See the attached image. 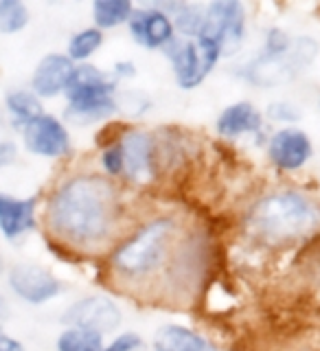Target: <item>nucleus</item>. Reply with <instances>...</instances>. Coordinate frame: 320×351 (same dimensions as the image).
Instances as JSON below:
<instances>
[{"mask_svg": "<svg viewBox=\"0 0 320 351\" xmlns=\"http://www.w3.org/2000/svg\"><path fill=\"white\" fill-rule=\"evenodd\" d=\"M125 202L116 180L86 171L58 184L47 204V226L66 248L110 250L123 237Z\"/></svg>", "mask_w": 320, "mask_h": 351, "instance_id": "obj_1", "label": "nucleus"}, {"mask_svg": "<svg viewBox=\"0 0 320 351\" xmlns=\"http://www.w3.org/2000/svg\"><path fill=\"white\" fill-rule=\"evenodd\" d=\"M180 219L171 213L153 215L123 233L108 252L112 279L127 290H145L147 283L173 281L180 252Z\"/></svg>", "mask_w": 320, "mask_h": 351, "instance_id": "obj_2", "label": "nucleus"}, {"mask_svg": "<svg viewBox=\"0 0 320 351\" xmlns=\"http://www.w3.org/2000/svg\"><path fill=\"white\" fill-rule=\"evenodd\" d=\"M241 228L259 246H299L320 235V202L299 189L270 191L246 208Z\"/></svg>", "mask_w": 320, "mask_h": 351, "instance_id": "obj_3", "label": "nucleus"}, {"mask_svg": "<svg viewBox=\"0 0 320 351\" xmlns=\"http://www.w3.org/2000/svg\"><path fill=\"white\" fill-rule=\"evenodd\" d=\"M119 82L110 73L99 71L90 64H77L75 75L66 88V117L79 123H93V121L108 119L116 112V93Z\"/></svg>", "mask_w": 320, "mask_h": 351, "instance_id": "obj_4", "label": "nucleus"}, {"mask_svg": "<svg viewBox=\"0 0 320 351\" xmlns=\"http://www.w3.org/2000/svg\"><path fill=\"white\" fill-rule=\"evenodd\" d=\"M162 53L171 62L175 84L182 90H193V88L200 86L213 73L217 62L222 60V49L213 40L202 36H197L195 40H184L175 36L162 49Z\"/></svg>", "mask_w": 320, "mask_h": 351, "instance_id": "obj_5", "label": "nucleus"}, {"mask_svg": "<svg viewBox=\"0 0 320 351\" xmlns=\"http://www.w3.org/2000/svg\"><path fill=\"white\" fill-rule=\"evenodd\" d=\"M318 44L310 38H299L292 42L290 51L281 55H259L246 66V80L257 86H277L292 82L305 66L316 58Z\"/></svg>", "mask_w": 320, "mask_h": 351, "instance_id": "obj_6", "label": "nucleus"}, {"mask_svg": "<svg viewBox=\"0 0 320 351\" xmlns=\"http://www.w3.org/2000/svg\"><path fill=\"white\" fill-rule=\"evenodd\" d=\"M123 152V180L134 186H149L158 180V141L153 134L138 128H127L119 134Z\"/></svg>", "mask_w": 320, "mask_h": 351, "instance_id": "obj_7", "label": "nucleus"}, {"mask_svg": "<svg viewBox=\"0 0 320 351\" xmlns=\"http://www.w3.org/2000/svg\"><path fill=\"white\" fill-rule=\"evenodd\" d=\"M200 36L213 40L222 55H233L246 38V7L239 0H215L206 5Z\"/></svg>", "mask_w": 320, "mask_h": 351, "instance_id": "obj_8", "label": "nucleus"}, {"mask_svg": "<svg viewBox=\"0 0 320 351\" xmlns=\"http://www.w3.org/2000/svg\"><path fill=\"white\" fill-rule=\"evenodd\" d=\"M121 321H123V314L108 296H84L64 314V323L69 327L88 329V332H97L101 336L114 332Z\"/></svg>", "mask_w": 320, "mask_h": 351, "instance_id": "obj_9", "label": "nucleus"}, {"mask_svg": "<svg viewBox=\"0 0 320 351\" xmlns=\"http://www.w3.org/2000/svg\"><path fill=\"white\" fill-rule=\"evenodd\" d=\"M25 147L44 158H62L71 152V134L66 125L53 114H40L22 128Z\"/></svg>", "mask_w": 320, "mask_h": 351, "instance_id": "obj_10", "label": "nucleus"}, {"mask_svg": "<svg viewBox=\"0 0 320 351\" xmlns=\"http://www.w3.org/2000/svg\"><path fill=\"white\" fill-rule=\"evenodd\" d=\"M314 156L312 138L303 130L285 125L268 138V158L281 171H299Z\"/></svg>", "mask_w": 320, "mask_h": 351, "instance_id": "obj_11", "label": "nucleus"}, {"mask_svg": "<svg viewBox=\"0 0 320 351\" xmlns=\"http://www.w3.org/2000/svg\"><path fill=\"white\" fill-rule=\"evenodd\" d=\"M9 288L31 305H42L62 292V281L36 263H18L9 270Z\"/></svg>", "mask_w": 320, "mask_h": 351, "instance_id": "obj_12", "label": "nucleus"}, {"mask_svg": "<svg viewBox=\"0 0 320 351\" xmlns=\"http://www.w3.org/2000/svg\"><path fill=\"white\" fill-rule=\"evenodd\" d=\"M130 36L145 49H164L175 38L171 18L156 5L134 7L127 20Z\"/></svg>", "mask_w": 320, "mask_h": 351, "instance_id": "obj_13", "label": "nucleus"}, {"mask_svg": "<svg viewBox=\"0 0 320 351\" xmlns=\"http://www.w3.org/2000/svg\"><path fill=\"white\" fill-rule=\"evenodd\" d=\"M75 66L77 64L62 53H51L42 58L31 77V93L40 99H53L66 93L75 75Z\"/></svg>", "mask_w": 320, "mask_h": 351, "instance_id": "obj_14", "label": "nucleus"}, {"mask_svg": "<svg viewBox=\"0 0 320 351\" xmlns=\"http://www.w3.org/2000/svg\"><path fill=\"white\" fill-rule=\"evenodd\" d=\"M263 128H266L263 114L255 108V104H250V101H237V104L226 106L215 121L217 134L226 141H237L248 134L261 136Z\"/></svg>", "mask_w": 320, "mask_h": 351, "instance_id": "obj_15", "label": "nucleus"}, {"mask_svg": "<svg viewBox=\"0 0 320 351\" xmlns=\"http://www.w3.org/2000/svg\"><path fill=\"white\" fill-rule=\"evenodd\" d=\"M36 228V197H11L0 193V233L18 239Z\"/></svg>", "mask_w": 320, "mask_h": 351, "instance_id": "obj_16", "label": "nucleus"}, {"mask_svg": "<svg viewBox=\"0 0 320 351\" xmlns=\"http://www.w3.org/2000/svg\"><path fill=\"white\" fill-rule=\"evenodd\" d=\"M156 347L162 351H217V347L208 338L175 323H169L158 329Z\"/></svg>", "mask_w": 320, "mask_h": 351, "instance_id": "obj_17", "label": "nucleus"}, {"mask_svg": "<svg viewBox=\"0 0 320 351\" xmlns=\"http://www.w3.org/2000/svg\"><path fill=\"white\" fill-rule=\"evenodd\" d=\"M162 9L173 22L175 33H180L184 40H195L202 33L204 27V7L202 5H191V3H164L156 5Z\"/></svg>", "mask_w": 320, "mask_h": 351, "instance_id": "obj_18", "label": "nucleus"}, {"mask_svg": "<svg viewBox=\"0 0 320 351\" xmlns=\"http://www.w3.org/2000/svg\"><path fill=\"white\" fill-rule=\"evenodd\" d=\"M134 11V5L130 0H97L93 5L95 27L99 31L116 29L121 25H127V20Z\"/></svg>", "mask_w": 320, "mask_h": 351, "instance_id": "obj_19", "label": "nucleus"}, {"mask_svg": "<svg viewBox=\"0 0 320 351\" xmlns=\"http://www.w3.org/2000/svg\"><path fill=\"white\" fill-rule=\"evenodd\" d=\"M101 44H103V31H99L97 27L82 29L71 38L66 58L73 64H86L99 49H101Z\"/></svg>", "mask_w": 320, "mask_h": 351, "instance_id": "obj_20", "label": "nucleus"}, {"mask_svg": "<svg viewBox=\"0 0 320 351\" xmlns=\"http://www.w3.org/2000/svg\"><path fill=\"white\" fill-rule=\"evenodd\" d=\"M5 104H7V110L11 112V117H14V121L22 128H25L29 121L44 114L40 97H36L31 90H22V88L20 90H11L7 95Z\"/></svg>", "mask_w": 320, "mask_h": 351, "instance_id": "obj_21", "label": "nucleus"}, {"mask_svg": "<svg viewBox=\"0 0 320 351\" xmlns=\"http://www.w3.org/2000/svg\"><path fill=\"white\" fill-rule=\"evenodd\" d=\"M103 336L88 329L66 327L58 338V351H103Z\"/></svg>", "mask_w": 320, "mask_h": 351, "instance_id": "obj_22", "label": "nucleus"}, {"mask_svg": "<svg viewBox=\"0 0 320 351\" xmlns=\"http://www.w3.org/2000/svg\"><path fill=\"white\" fill-rule=\"evenodd\" d=\"M29 25V9L20 0H0V33H16Z\"/></svg>", "mask_w": 320, "mask_h": 351, "instance_id": "obj_23", "label": "nucleus"}, {"mask_svg": "<svg viewBox=\"0 0 320 351\" xmlns=\"http://www.w3.org/2000/svg\"><path fill=\"white\" fill-rule=\"evenodd\" d=\"M101 169H103V176L112 180H123V152H121V143H119V136L114 141H110L108 145L103 147L101 152Z\"/></svg>", "mask_w": 320, "mask_h": 351, "instance_id": "obj_24", "label": "nucleus"}, {"mask_svg": "<svg viewBox=\"0 0 320 351\" xmlns=\"http://www.w3.org/2000/svg\"><path fill=\"white\" fill-rule=\"evenodd\" d=\"M292 38H290V33H285L283 29H270L266 33V42H263V55H281L285 51H290L292 47Z\"/></svg>", "mask_w": 320, "mask_h": 351, "instance_id": "obj_25", "label": "nucleus"}, {"mask_svg": "<svg viewBox=\"0 0 320 351\" xmlns=\"http://www.w3.org/2000/svg\"><path fill=\"white\" fill-rule=\"evenodd\" d=\"M268 117H270V121H277V123H294V121L301 119V112L296 110L294 104L274 101L268 106Z\"/></svg>", "mask_w": 320, "mask_h": 351, "instance_id": "obj_26", "label": "nucleus"}, {"mask_svg": "<svg viewBox=\"0 0 320 351\" xmlns=\"http://www.w3.org/2000/svg\"><path fill=\"white\" fill-rule=\"evenodd\" d=\"M140 347H143V338L136 332H125L119 334L110 345H106L103 351H138Z\"/></svg>", "mask_w": 320, "mask_h": 351, "instance_id": "obj_27", "label": "nucleus"}, {"mask_svg": "<svg viewBox=\"0 0 320 351\" xmlns=\"http://www.w3.org/2000/svg\"><path fill=\"white\" fill-rule=\"evenodd\" d=\"M114 77L116 82H121V80H130V77H134L136 75V66L132 64V62H116L114 64V69H112V73H110Z\"/></svg>", "mask_w": 320, "mask_h": 351, "instance_id": "obj_28", "label": "nucleus"}, {"mask_svg": "<svg viewBox=\"0 0 320 351\" xmlns=\"http://www.w3.org/2000/svg\"><path fill=\"white\" fill-rule=\"evenodd\" d=\"M0 351H27V349L22 343H18L16 338H9V336L0 334Z\"/></svg>", "mask_w": 320, "mask_h": 351, "instance_id": "obj_29", "label": "nucleus"}, {"mask_svg": "<svg viewBox=\"0 0 320 351\" xmlns=\"http://www.w3.org/2000/svg\"><path fill=\"white\" fill-rule=\"evenodd\" d=\"M7 316V301L3 299V294H0V318Z\"/></svg>", "mask_w": 320, "mask_h": 351, "instance_id": "obj_30", "label": "nucleus"}, {"mask_svg": "<svg viewBox=\"0 0 320 351\" xmlns=\"http://www.w3.org/2000/svg\"><path fill=\"white\" fill-rule=\"evenodd\" d=\"M0 272H3V261H0Z\"/></svg>", "mask_w": 320, "mask_h": 351, "instance_id": "obj_31", "label": "nucleus"}, {"mask_svg": "<svg viewBox=\"0 0 320 351\" xmlns=\"http://www.w3.org/2000/svg\"><path fill=\"white\" fill-rule=\"evenodd\" d=\"M153 351H162V349H158V347H156V349H153Z\"/></svg>", "mask_w": 320, "mask_h": 351, "instance_id": "obj_32", "label": "nucleus"}]
</instances>
